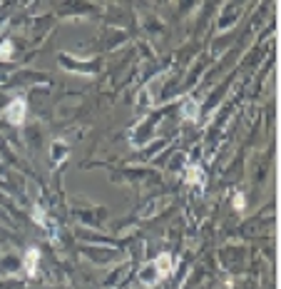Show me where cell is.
Listing matches in <instances>:
<instances>
[{
    "label": "cell",
    "mask_w": 281,
    "mask_h": 289,
    "mask_svg": "<svg viewBox=\"0 0 281 289\" xmlns=\"http://www.w3.org/2000/svg\"><path fill=\"white\" fill-rule=\"evenodd\" d=\"M162 277H160V272H157V267L154 262H149L147 267H142L140 274H137V282H135V289H152L157 282H160Z\"/></svg>",
    "instance_id": "7a4b0ae2"
},
{
    "label": "cell",
    "mask_w": 281,
    "mask_h": 289,
    "mask_svg": "<svg viewBox=\"0 0 281 289\" xmlns=\"http://www.w3.org/2000/svg\"><path fill=\"white\" fill-rule=\"evenodd\" d=\"M184 180H187V185H197V187H204V169L199 167V165H189L187 172H184Z\"/></svg>",
    "instance_id": "5b68a950"
},
{
    "label": "cell",
    "mask_w": 281,
    "mask_h": 289,
    "mask_svg": "<svg viewBox=\"0 0 281 289\" xmlns=\"http://www.w3.org/2000/svg\"><path fill=\"white\" fill-rule=\"evenodd\" d=\"M38 262H40V252L35 247H30L25 252V259H23V267H25V274L27 277H35L38 274Z\"/></svg>",
    "instance_id": "277c9868"
},
{
    "label": "cell",
    "mask_w": 281,
    "mask_h": 289,
    "mask_svg": "<svg viewBox=\"0 0 281 289\" xmlns=\"http://www.w3.org/2000/svg\"><path fill=\"white\" fill-rule=\"evenodd\" d=\"M50 152H52V162H55V165L63 162V160L68 157V142H65V140H55L52 147H50Z\"/></svg>",
    "instance_id": "52a82bcc"
},
{
    "label": "cell",
    "mask_w": 281,
    "mask_h": 289,
    "mask_svg": "<svg viewBox=\"0 0 281 289\" xmlns=\"http://www.w3.org/2000/svg\"><path fill=\"white\" fill-rule=\"evenodd\" d=\"M25 110H27L25 100L23 97H15V100L8 102V107L3 110V115H5V120L10 122V125H23L25 122Z\"/></svg>",
    "instance_id": "6da1fadb"
},
{
    "label": "cell",
    "mask_w": 281,
    "mask_h": 289,
    "mask_svg": "<svg viewBox=\"0 0 281 289\" xmlns=\"http://www.w3.org/2000/svg\"><path fill=\"white\" fill-rule=\"evenodd\" d=\"M33 219H35V222H38V224L45 229L50 240H55V237H57V224H55V222H52V219L45 215V210H43V207H38V205L33 207Z\"/></svg>",
    "instance_id": "3957f363"
},
{
    "label": "cell",
    "mask_w": 281,
    "mask_h": 289,
    "mask_svg": "<svg viewBox=\"0 0 281 289\" xmlns=\"http://www.w3.org/2000/svg\"><path fill=\"white\" fill-rule=\"evenodd\" d=\"M182 118L189 120V122L199 120V105H197V100H194V97H187V100L182 102Z\"/></svg>",
    "instance_id": "8992f818"
},
{
    "label": "cell",
    "mask_w": 281,
    "mask_h": 289,
    "mask_svg": "<svg viewBox=\"0 0 281 289\" xmlns=\"http://www.w3.org/2000/svg\"><path fill=\"white\" fill-rule=\"evenodd\" d=\"M10 57H13V40H5V43L0 45V60L8 63Z\"/></svg>",
    "instance_id": "9c48e42d"
},
{
    "label": "cell",
    "mask_w": 281,
    "mask_h": 289,
    "mask_svg": "<svg viewBox=\"0 0 281 289\" xmlns=\"http://www.w3.org/2000/svg\"><path fill=\"white\" fill-rule=\"evenodd\" d=\"M234 207H236V210H244V207H246V202H244V194H241V192H236V197H234Z\"/></svg>",
    "instance_id": "30bf717a"
},
{
    "label": "cell",
    "mask_w": 281,
    "mask_h": 289,
    "mask_svg": "<svg viewBox=\"0 0 281 289\" xmlns=\"http://www.w3.org/2000/svg\"><path fill=\"white\" fill-rule=\"evenodd\" d=\"M154 267H157L160 277L172 274V267H174V262H172V254H160V257H157V262H154Z\"/></svg>",
    "instance_id": "ba28073f"
}]
</instances>
